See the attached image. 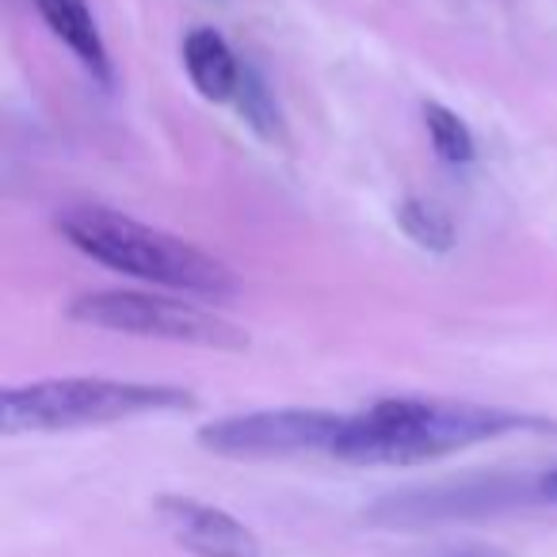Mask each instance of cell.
Segmentation results:
<instances>
[{
    "instance_id": "cell-6",
    "label": "cell",
    "mask_w": 557,
    "mask_h": 557,
    "mask_svg": "<svg viewBox=\"0 0 557 557\" xmlns=\"http://www.w3.org/2000/svg\"><path fill=\"white\" fill-rule=\"evenodd\" d=\"M153 516L161 531L195 557H260V539L252 527L207 500L161 493L153 496Z\"/></svg>"
},
{
    "instance_id": "cell-8",
    "label": "cell",
    "mask_w": 557,
    "mask_h": 557,
    "mask_svg": "<svg viewBox=\"0 0 557 557\" xmlns=\"http://www.w3.org/2000/svg\"><path fill=\"white\" fill-rule=\"evenodd\" d=\"M184 70L191 77L195 92L210 103L237 100L240 88V62L230 50V42L214 32V27H195L184 39Z\"/></svg>"
},
{
    "instance_id": "cell-7",
    "label": "cell",
    "mask_w": 557,
    "mask_h": 557,
    "mask_svg": "<svg viewBox=\"0 0 557 557\" xmlns=\"http://www.w3.org/2000/svg\"><path fill=\"white\" fill-rule=\"evenodd\" d=\"M527 493H539V481H462V485H440L424 493L389 496L374 516L389 523H428V519H462V516H485V511L511 508Z\"/></svg>"
},
{
    "instance_id": "cell-13",
    "label": "cell",
    "mask_w": 557,
    "mask_h": 557,
    "mask_svg": "<svg viewBox=\"0 0 557 557\" xmlns=\"http://www.w3.org/2000/svg\"><path fill=\"white\" fill-rule=\"evenodd\" d=\"M539 496H546V500H557V466L539 478Z\"/></svg>"
},
{
    "instance_id": "cell-2",
    "label": "cell",
    "mask_w": 557,
    "mask_h": 557,
    "mask_svg": "<svg viewBox=\"0 0 557 557\" xmlns=\"http://www.w3.org/2000/svg\"><path fill=\"white\" fill-rule=\"evenodd\" d=\"M58 233L77 248L81 256L103 263L111 271H123L153 287H169L180 295L199 298H233L240 290L230 263L210 256L207 248L191 245L157 225L134 222L108 207H65L58 214Z\"/></svg>"
},
{
    "instance_id": "cell-9",
    "label": "cell",
    "mask_w": 557,
    "mask_h": 557,
    "mask_svg": "<svg viewBox=\"0 0 557 557\" xmlns=\"http://www.w3.org/2000/svg\"><path fill=\"white\" fill-rule=\"evenodd\" d=\"M35 9L47 20L50 32L81 58V65L100 85H111V58L100 39V27H96L92 12H88V0H35Z\"/></svg>"
},
{
    "instance_id": "cell-5",
    "label": "cell",
    "mask_w": 557,
    "mask_h": 557,
    "mask_svg": "<svg viewBox=\"0 0 557 557\" xmlns=\"http://www.w3.org/2000/svg\"><path fill=\"white\" fill-rule=\"evenodd\" d=\"M344 424L348 417L329 409H256L202 424L195 440L218 458H287L310 450L333 455Z\"/></svg>"
},
{
    "instance_id": "cell-1",
    "label": "cell",
    "mask_w": 557,
    "mask_h": 557,
    "mask_svg": "<svg viewBox=\"0 0 557 557\" xmlns=\"http://www.w3.org/2000/svg\"><path fill=\"white\" fill-rule=\"evenodd\" d=\"M554 420L443 397H382L344 424L333 458L356 466H420L504 435H549Z\"/></svg>"
},
{
    "instance_id": "cell-12",
    "label": "cell",
    "mask_w": 557,
    "mask_h": 557,
    "mask_svg": "<svg viewBox=\"0 0 557 557\" xmlns=\"http://www.w3.org/2000/svg\"><path fill=\"white\" fill-rule=\"evenodd\" d=\"M424 126L428 138H432V149L440 161L447 164H470L478 157V141H473V131L443 103H424Z\"/></svg>"
},
{
    "instance_id": "cell-4",
    "label": "cell",
    "mask_w": 557,
    "mask_h": 557,
    "mask_svg": "<svg viewBox=\"0 0 557 557\" xmlns=\"http://www.w3.org/2000/svg\"><path fill=\"white\" fill-rule=\"evenodd\" d=\"M65 318L103 333H126L141 341L191 344L210 351H245L248 333L237 321L222 318L214 310H202L195 302L176 298L141 295V290H92L77 295L65 310Z\"/></svg>"
},
{
    "instance_id": "cell-10",
    "label": "cell",
    "mask_w": 557,
    "mask_h": 557,
    "mask_svg": "<svg viewBox=\"0 0 557 557\" xmlns=\"http://www.w3.org/2000/svg\"><path fill=\"white\" fill-rule=\"evenodd\" d=\"M397 225L412 245L428 248V252H450V245H455V222L447 218V210H440L428 199H405L397 207Z\"/></svg>"
},
{
    "instance_id": "cell-14",
    "label": "cell",
    "mask_w": 557,
    "mask_h": 557,
    "mask_svg": "<svg viewBox=\"0 0 557 557\" xmlns=\"http://www.w3.org/2000/svg\"><path fill=\"white\" fill-rule=\"evenodd\" d=\"M455 557H500V554H455Z\"/></svg>"
},
{
    "instance_id": "cell-11",
    "label": "cell",
    "mask_w": 557,
    "mask_h": 557,
    "mask_svg": "<svg viewBox=\"0 0 557 557\" xmlns=\"http://www.w3.org/2000/svg\"><path fill=\"white\" fill-rule=\"evenodd\" d=\"M237 108H240V119L260 134L263 141L271 146H283L287 141V126H283V111L278 103L271 100L268 85L260 81L256 70H245L240 73V88H237Z\"/></svg>"
},
{
    "instance_id": "cell-3",
    "label": "cell",
    "mask_w": 557,
    "mask_h": 557,
    "mask_svg": "<svg viewBox=\"0 0 557 557\" xmlns=\"http://www.w3.org/2000/svg\"><path fill=\"white\" fill-rule=\"evenodd\" d=\"M195 409L191 389L161 382L123 379H39L9 386L0 397V428L20 432H77V428L119 424V420L153 417V412Z\"/></svg>"
}]
</instances>
